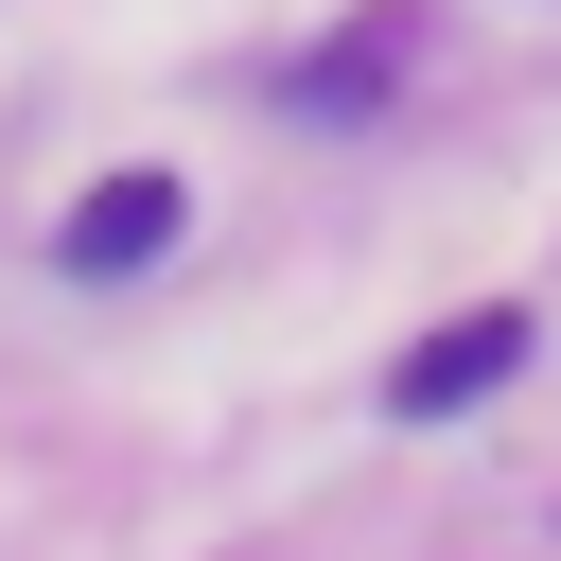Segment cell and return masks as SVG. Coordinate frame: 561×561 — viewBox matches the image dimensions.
<instances>
[{"label": "cell", "instance_id": "6da1fadb", "mask_svg": "<svg viewBox=\"0 0 561 561\" xmlns=\"http://www.w3.org/2000/svg\"><path fill=\"white\" fill-rule=\"evenodd\" d=\"M508 368H526V316H456V333H421V351L386 368V403H403V421H456V403H491Z\"/></svg>", "mask_w": 561, "mask_h": 561}, {"label": "cell", "instance_id": "7a4b0ae2", "mask_svg": "<svg viewBox=\"0 0 561 561\" xmlns=\"http://www.w3.org/2000/svg\"><path fill=\"white\" fill-rule=\"evenodd\" d=\"M70 280H123V263H158L175 245V175H105V193H70Z\"/></svg>", "mask_w": 561, "mask_h": 561}, {"label": "cell", "instance_id": "3957f363", "mask_svg": "<svg viewBox=\"0 0 561 561\" xmlns=\"http://www.w3.org/2000/svg\"><path fill=\"white\" fill-rule=\"evenodd\" d=\"M403 53H421V18H368V35H333V53L298 70V105H368V88L403 70Z\"/></svg>", "mask_w": 561, "mask_h": 561}]
</instances>
